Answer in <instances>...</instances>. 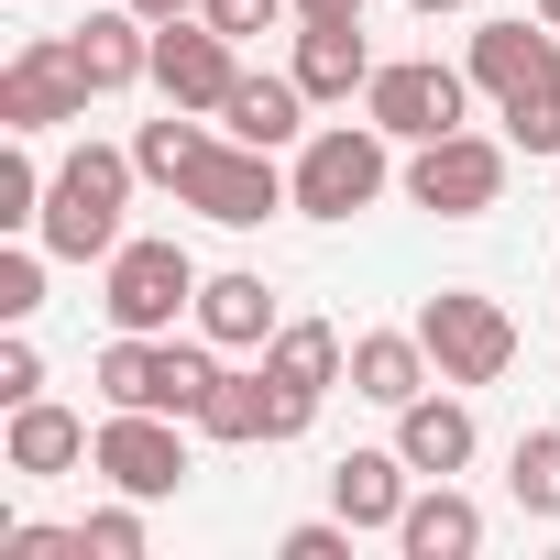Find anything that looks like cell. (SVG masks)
Here are the masks:
<instances>
[{
    "label": "cell",
    "instance_id": "cell-1",
    "mask_svg": "<svg viewBox=\"0 0 560 560\" xmlns=\"http://www.w3.org/2000/svg\"><path fill=\"white\" fill-rule=\"evenodd\" d=\"M132 154H110V143H78L67 165H56V187H45V220H34V242L56 253V264H110L132 231H121V209H132Z\"/></svg>",
    "mask_w": 560,
    "mask_h": 560
},
{
    "label": "cell",
    "instance_id": "cell-2",
    "mask_svg": "<svg viewBox=\"0 0 560 560\" xmlns=\"http://www.w3.org/2000/svg\"><path fill=\"white\" fill-rule=\"evenodd\" d=\"M220 341L198 330V341H165V330H110V352H100V396L110 407H165V418H198V396H209V363Z\"/></svg>",
    "mask_w": 560,
    "mask_h": 560
},
{
    "label": "cell",
    "instance_id": "cell-3",
    "mask_svg": "<svg viewBox=\"0 0 560 560\" xmlns=\"http://www.w3.org/2000/svg\"><path fill=\"white\" fill-rule=\"evenodd\" d=\"M385 143H396L385 121H330V132H308L298 165H287V176H298V209H308V220H352V209H374L385 176H396Z\"/></svg>",
    "mask_w": 560,
    "mask_h": 560
},
{
    "label": "cell",
    "instance_id": "cell-4",
    "mask_svg": "<svg viewBox=\"0 0 560 560\" xmlns=\"http://www.w3.org/2000/svg\"><path fill=\"white\" fill-rule=\"evenodd\" d=\"M198 287H209V275L187 264V242H121V253L100 264L110 330H176V319L198 308Z\"/></svg>",
    "mask_w": 560,
    "mask_h": 560
},
{
    "label": "cell",
    "instance_id": "cell-5",
    "mask_svg": "<svg viewBox=\"0 0 560 560\" xmlns=\"http://www.w3.org/2000/svg\"><path fill=\"white\" fill-rule=\"evenodd\" d=\"M176 198H187L198 220H220V231H264L275 209H298V176H275V154H264V143H231V132H220V143L187 165V187H176Z\"/></svg>",
    "mask_w": 560,
    "mask_h": 560
},
{
    "label": "cell",
    "instance_id": "cell-6",
    "mask_svg": "<svg viewBox=\"0 0 560 560\" xmlns=\"http://www.w3.org/2000/svg\"><path fill=\"white\" fill-rule=\"evenodd\" d=\"M462 110H472V67H440V56H396L363 89V121H385L396 143H440L462 132Z\"/></svg>",
    "mask_w": 560,
    "mask_h": 560
},
{
    "label": "cell",
    "instance_id": "cell-7",
    "mask_svg": "<svg viewBox=\"0 0 560 560\" xmlns=\"http://www.w3.org/2000/svg\"><path fill=\"white\" fill-rule=\"evenodd\" d=\"M505 154L516 143H494V132H440V143H418L407 154V198L418 209H440V220H483L494 198H505Z\"/></svg>",
    "mask_w": 560,
    "mask_h": 560
},
{
    "label": "cell",
    "instance_id": "cell-8",
    "mask_svg": "<svg viewBox=\"0 0 560 560\" xmlns=\"http://www.w3.org/2000/svg\"><path fill=\"white\" fill-rule=\"evenodd\" d=\"M418 341H429L440 385H494V374L516 363V319H505L494 298H472V287H440V298L418 308Z\"/></svg>",
    "mask_w": 560,
    "mask_h": 560
},
{
    "label": "cell",
    "instance_id": "cell-9",
    "mask_svg": "<svg viewBox=\"0 0 560 560\" xmlns=\"http://www.w3.org/2000/svg\"><path fill=\"white\" fill-rule=\"evenodd\" d=\"M89 472L110 483V494H143V505H165L198 462H187V440H176V418L165 407H110L100 418V451H89Z\"/></svg>",
    "mask_w": 560,
    "mask_h": 560
},
{
    "label": "cell",
    "instance_id": "cell-10",
    "mask_svg": "<svg viewBox=\"0 0 560 560\" xmlns=\"http://www.w3.org/2000/svg\"><path fill=\"white\" fill-rule=\"evenodd\" d=\"M352 374V341L330 330V319H287L264 341V385H275V440H298L308 418H319V396Z\"/></svg>",
    "mask_w": 560,
    "mask_h": 560
},
{
    "label": "cell",
    "instance_id": "cell-11",
    "mask_svg": "<svg viewBox=\"0 0 560 560\" xmlns=\"http://www.w3.org/2000/svg\"><path fill=\"white\" fill-rule=\"evenodd\" d=\"M89 67H78V45L67 34H34L12 67H0V121L12 132H56V121H89Z\"/></svg>",
    "mask_w": 560,
    "mask_h": 560
},
{
    "label": "cell",
    "instance_id": "cell-12",
    "mask_svg": "<svg viewBox=\"0 0 560 560\" xmlns=\"http://www.w3.org/2000/svg\"><path fill=\"white\" fill-rule=\"evenodd\" d=\"M154 89H165L176 110H209V121H220V100L242 89V45H231L209 12H187V23H154Z\"/></svg>",
    "mask_w": 560,
    "mask_h": 560
},
{
    "label": "cell",
    "instance_id": "cell-13",
    "mask_svg": "<svg viewBox=\"0 0 560 560\" xmlns=\"http://www.w3.org/2000/svg\"><path fill=\"white\" fill-rule=\"evenodd\" d=\"M549 78H560V34H549L538 12H516V23H483V34H472V89H483L494 110H505L516 89H549Z\"/></svg>",
    "mask_w": 560,
    "mask_h": 560
},
{
    "label": "cell",
    "instance_id": "cell-14",
    "mask_svg": "<svg viewBox=\"0 0 560 560\" xmlns=\"http://www.w3.org/2000/svg\"><path fill=\"white\" fill-rule=\"evenodd\" d=\"M89 451H100V429H89L78 407H56V396L12 407V429H0V462H12L23 483H56V472H78Z\"/></svg>",
    "mask_w": 560,
    "mask_h": 560
},
{
    "label": "cell",
    "instance_id": "cell-15",
    "mask_svg": "<svg viewBox=\"0 0 560 560\" xmlns=\"http://www.w3.org/2000/svg\"><path fill=\"white\" fill-rule=\"evenodd\" d=\"M67 45H78V67H89V89H100V100H110V89H143V78H154V23L132 12V0H110V12L67 23Z\"/></svg>",
    "mask_w": 560,
    "mask_h": 560
},
{
    "label": "cell",
    "instance_id": "cell-16",
    "mask_svg": "<svg viewBox=\"0 0 560 560\" xmlns=\"http://www.w3.org/2000/svg\"><path fill=\"white\" fill-rule=\"evenodd\" d=\"M396 549H407V560H472V549H483V505H472L451 472H440V483L418 472V494H407V516H396Z\"/></svg>",
    "mask_w": 560,
    "mask_h": 560
},
{
    "label": "cell",
    "instance_id": "cell-17",
    "mask_svg": "<svg viewBox=\"0 0 560 560\" xmlns=\"http://www.w3.org/2000/svg\"><path fill=\"white\" fill-rule=\"evenodd\" d=\"M407 494H418V462H407V451H341V462H330V505H341L352 527H385V538H396Z\"/></svg>",
    "mask_w": 560,
    "mask_h": 560
},
{
    "label": "cell",
    "instance_id": "cell-18",
    "mask_svg": "<svg viewBox=\"0 0 560 560\" xmlns=\"http://www.w3.org/2000/svg\"><path fill=\"white\" fill-rule=\"evenodd\" d=\"M220 132H231V143H264V154L308 143V89H298V67H287V78H253V67H242V89L220 100Z\"/></svg>",
    "mask_w": 560,
    "mask_h": 560
},
{
    "label": "cell",
    "instance_id": "cell-19",
    "mask_svg": "<svg viewBox=\"0 0 560 560\" xmlns=\"http://www.w3.org/2000/svg\"><path fill=\"white\" fill-rule=\"evenodd\" d=\"M198 330H209L220 352H264L275 330H287V308H275L264 275H209V287H198Z\"/></svg>",
    "mask_w": 560,
    "mask_h": 560
},
{
    "label": "cell",
    "instance_id": "cell-20",
    "mask_svg": "<svg viewBox=\"0 0 560 560\" xmlns=\"http://www.w3.org/2000/svg\"><path fill=\"white\" fill-rule=\"evenodd\" d=\"M429 341L418 330H352V396H374V407H407V396H429Z\"/></svg>",
    "mask_w": 560,
    "mask_h": 560
},
{
    "label": "cell",
    "instance_id": "cell-21",
    "mask_svg": "<svg viewBox=\"0 0 560 560\" xmlns=\"http://www.w3.org/2000/svg\"><path fill=\"white\" fill-rule=\"evenodd\" d=\"M396 451L440 483V472H472V407L462 396H407L396 407Z\"/></svg>",
    "mask_w": 560,
    "mask_h": 560
},
{
    "label": "cell",
    "instance_id": "cell-22",
    "mask_svg": "<svg viewBox=\"0 0 560 560\" xmlns=\"http://www.w3.org/2000/svg\"><path fill=\"white\" fill-rule=\"evenodd\" d=\"M298 89H308V100H352V89H374V45H363V23H298Z\"/></svg>",
    "mask_w": 560,
    "mask_h": 560
},
{
    "label": "cell",
    "instance_id": "cell-23",
    "mask_svg": "<svg viewBox=\"0 0 560 560\" xmlns=\"http://www.w3.org/2000/svg\"><path fill=\"white\" fill-rule=\"evenodd\" d=\"M198 429L209 440H231V451H253V440H275V385L264 374H209V396H198Z\"/></svg>",
    "mask_w": 560,
    "mask_h": 560
},
{
    "label": "cell",
    "instance_id": "cell-24",
    "mask_svg": "<svg viewBox=\"0 0 560 560\" xmlns=\"http://www.w3.org/2000/svg\"><path fill=\"white\" fill-rule=\"evenodd\" d=\"M209 143H220V132H209V110H176V100H165V121H143V132H132V165H143L154 187H187V165H198Z\"/></svg>",
    "mask_w": 560,
    "mask_h": 560
},
{
    "label": "cell",
    "instance_id": "cell-25",
    "mask_svg": "<svg viewBox=\"0 0 560 560\" xmlns=\"http://www.w3.org/2000/svg\"><path fill=\"white\" fill-rule=\"evenodd\" d=\"M505 494H516L527 516H560V429H527V440H516V462H505Z\"/></svg>",
    "mask_w": 560,
    "mask_h": 560
},
{
    "label": "cell",
    "instance_id": "cell-26",
    "mask_svg": "<svg viewBox=\"0 0 560 560\" xmlns=\"http://www.w3.org/2000/svg\"><path fill=\"white\" fill-rule=\"evenodd\" d=\"M45 264H56V253L12 231V253H0V330H23V319L45 308Z\"/></svg>",
    "mask_w": 560,
    "mask_h": 560
},
{
    "label": "cell",
    "instance_id": "cell-27",
    "mask_svg": "<svg viewBox=\"0 0 560 560\" xmlns=\"http://www.w3.org/2000/svg\"><path fill=\"white\" fill-rule=\"evenodd\" d=\"M23 143H34V132H12V154H0V231H34V220H45V187H56Z\"/></svg>",
    "mask_w": 560,
    "mask_h": 560
},
{
    "label": "cell",
    "instance_id": "cell-28",
    "mask_svg": "<svg viewBox=\"0 0 560 560\" xmlns=\"http://www.w3.org/2000/svg\"><path fill=\"white\" fill-rule=\"evenodd\" d=\"M505 143H516V154H560V78L505 100Z\"/></svg>",
    "mask_w": 560,
    "mask_h": 560
},
{
    "label": "cell",
    "instance_id": "cell-29",
    "mask_svg": "<svg viewBox=\"0 0 560 560\" xmlns=\"http://www.w3.org/2000/svg\"><path fill=\"white\" fill-rule=\"evenodd\" d=\"M89 560H143V494L89 505Z\"/></svg>",
    "mask_w": 560,
    "mask_h": 560
},
{
    "label": "cell",
    "instance_id": "cell-30",
    "mask_svg": "<svg viewBox=\"0 0 560 560\" xmlns=\"http://www.w3.org/2000/svg\"><path fill=\"white\" fill-rule=\"evenodd\" d=\"M34 396H45V352L23 330H0V407H34Z\"/></svg>",
    "mask_w": 560,
    "mask_h": 560
},
{
    "label": "cell",
    "instance_id": "cell-31",
    "mask_svg": "<svg viewBox=\"0 0 560 560\" xmlns=\"http://www.w3.org/2000/svg\"><path fill=\"white\" fill-rule=\"evenodd\" d=\"M0 560H89V527H0Z\"/></svg>",
    "mask_w": 560,
    "mask_h": 560
},
{
    "label": "cell",
    "instance_id": "cell-32",
    "mask_svg": "<svg viewBox=\"0 0 560 560\" xmlns=\"http://www.w3.org/2000/svg\"><path fill=\"white\" fill-rule=\"evenodd\" d=\"M198 12H209V23H220V34L242 45V34H275V23L298 12V0H198Z\"/></svg>",
    "mask_w": 560,
    "mask_h": 560
},
{
    "label": "cell",
    "instance_id": "cell-33",
    "mask_svg": "<svg viewBox=\"0 0 560 560\" xmlns=\"http://www.w3.org/2000/svg\"><path fill=\"white\" fill-rule=\"evenodd\" d=\"M352 538H363L352 516H308V527H287V538H275V549H287V560H341Z\"/></svg>",
    "mask_w": 560,
    "mask_h": 560
},
{
    "label": "cell",
    "instance_id": "cell-34",
    "mask_svg": "<svg viewBox=\"0 0 560 560\" xmlns=\"http://www.w3.org/2000/svg\"><path fill=\"white\" fill-rule=\"evenodd\" d=\"M298 23H363V0H298Z\"/></svg>",
    "mask_w": 560,
    "mask_h": 560
},
{
    "label": "cell",
    "instance_id": "cell-35",
    "mask_svg": "<svg viewBox=\"0 0 560 560\" xmlns=\"http://www.w3.org/2000/svg\"><path fill=\"white\" fill-rule=\"evenodd\" d=\"M132 12H143V23H187V12H198V0H132Z\"/></svg>",
    "mask_w": 560,
    "mask_h": 560
},
{
    "label": "cell",
    "instance_id": "cell-36",
    "mask_svg": "<svg viewBox=\"0 0 560 560\" xmlns=\"http://www.w3.org/2000/svg\"><path fill=\"white\" fill-rule=\"evenodd\" d=\"M527 12H538V23H549V34H560V0H527Z\"/></svg>",
    "mask_w": 560,
    "mask_h": 560
},
{
    "label": "cell",
    "instance_id": "cell-37",
    "mask_svg": "<svg viewBox=\"0 0 560 560\" xmlns=\"http://www.w3.org/2000/svg\"><path fill=\"white\" fill-rule=\"evenodd\" d=\"M418 12H462V0H418Z\"/></svg>",
    "mask_w": 560,
    "mask_h": 560
}]
</instances>
